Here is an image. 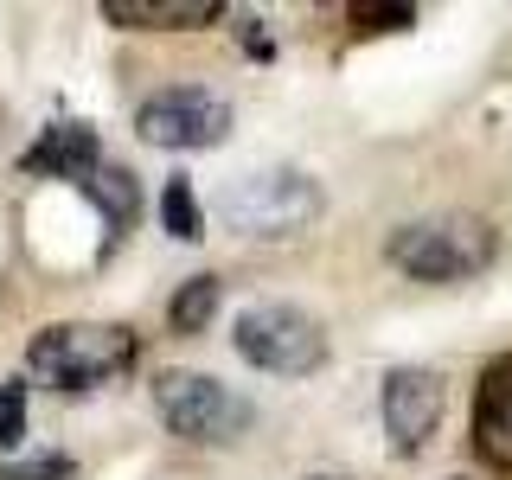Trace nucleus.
<instances>
[{"label": "nucleus", "mask_w": 512, "mask_h": 480, "mask_svg": "<svg viewBox=\"0 0 512 480\" xmlns=\"http://www.w3.org/2000/svg\"><path fill=\"white\" fill-rule=\"evenodd\" d=\"M26 365L52 378V391H96V384L122 378L135 365V333L103 327V320H64V327L32 333Z\"/></svg>", "instance_id": "obj_3"}, {"label": "nucleus", "mask_w": 512, "mask_h": 480, "mask_svg": "<svg viewBox=\"0 0 512 480\" xmlns=\"http://www.w3.org/2000/svg\"><path fill=\"white\" fill-rule=\"evenodd\" d=\"M218 0H103V20L128 32H186V26H212Z\"/></svg>", "instance_id": "obj_9"}, {"label": "nucleus", "mask_w": 512, "mask_h": 480, "mask_svg": "<svg viewBox=\"0 0 512 480\" xmlns=\"http://www.w3.org/2000/svg\"><path fill=\"white\" fill-rule=\"evenodd\" d=\"M231 346L244 365H256L269 378H308L327 365V327L314 314L288 308V301H256V308H244L231 327Z\"/></svg>", "instance_id": "obj_5"}, {"label": "nucleus", "mask_w": 512, "mask_h": 480, "mask_svg": "<svg viewBox=\"0 0 512 480\" xmlns=\"http://www.w3.org/2000/svg\"><path fill=\"white\" fill-rule=\"evenodd\" d=\"M500 237L487 218L474 212H442V218H410L384 237V263L410 282H468L480 269H493Z\"/></svg>", "instance_id": "obj_2"}, {"label": "nucleus", "mask_w": 512, "mask_h": 480, "mask_svg": "<svg viewBox=\"0 0 512 480\" xmlns=\"http://www.w3.org/2000/svg\"><path fill=\"white\" fill-rule=\"evenodd\" d=\"M20 167H26V173H52V180H77V186H90L96 173H103L96 128H90V122H52V128H45V135L26 148Z\"/></svg>", "instance_id": "obj_8"}, {"label": "nucleus", "mask_w": 512, "mask_h": 480, "mask_svg": "<svg viewBox=\"0 0 512 480\" xmlns=\"http://www.w3.org/2000/svg\"><path fill=\"white\" fill-rule=\"evenodd\" d=\"M218 301H224L218 276H186L180 288H173V301H167V327L180 333V340H192V333H205L218 320Z\"/></svg>", "instance_id": "obj_11"}, {"label": "nucleus", "mask_w": 512, "mask_h": 480, "mask_svg": "<svg viewBox=\"0 0 512 480\" xmlns=\"http://www.w3.org/2000/svg\"><path fill=\"white\" fill-rule=\"evenodd\" d=\"M320 212H327V192H320V180L301 173V167L237 173V180H224L218 199H212V218L224 224V231L263 237V244H276V237H301Z\"/></svg>", "instance_id": "obj_1"}, {"label": "nucleus", "mask_w": 512, "mask_h": 480, "mask_svg": "<svg viewBox=\"0 0 512 480\" xmlns=\"http://www.w3.org/2000/svg\"><path fill=\"white\" fill-rule=\"evenodd\" d=\"M71 455H26V461H0V480H71Z\"/></svg>", "instance_id": "obj_15"}, {"label": "nucleus", "mask_w": 512, "mask_h": 480, "mask_svg": "<svg viewBox=\"0 0 512 480\" xmlns=\"http://www.w3.org/2000/svg\"><path fill=\"white\" fill-rule=\"evenodd\" d=\"M154 410H160V423L173 429L180 442H205V448H231L237 436L250 429V397L244 391H231L224 378L212 372H154Z\"/></svg>", "instance_id": "obj_4"}, {"label": "nucleus", "mask_w": 512, "mask_h": 480, "mask_svg": "<svg viewBox=\"0 0 512 480\" xmlns=\"http://www.w3.org/2000/svg\"><path fill=\"white\" fill-rule=\"evenodd\" d=\"M474 436L493 461H506V436H512V359H500L480 384V416H474Z\"/></svg>", "instance_id": "obj_10"}, {"label": "nucleus", "mask_w": 512, "mask_h": 480, "mask_svg": "<svg viewBox=\"0 0 512 480\" xmlns=\"http://www.w3.org/2000/svg\"><path fill=\"white\" fill-rule=\"evenodd\" d=\"M448 410V384L429 365H391L384 372V436H391L397 455H423L429 436L442 429Z\"/></svg>", "instance_id": "obj_7"}, {"label": "nucleus", "mask_w": 512, "mask_h": 480, "mask_svg": "<svg viewBox=\"0 0 512 480\" xmlns=\"http://www.w3.org/2000/svg\"><path fill=\"white\" fill-rule=\"evenodd\" d=\"M84 192L96 199V212L116 224V231H128V224L141 218V186H135V173H128V167H103Z\"/></svg>", "instance_id": "obj_12"}, {"label": "nucleus", "mask_w": 512, "mask_h": 480, "mask_svg": "<svg viewBox=\"0 0 512 480\" xmlns=\"http://www.w3.org/2000/svg\"><path fill=\"white\" fill-rule=\"evenodd\" d=\"M160 224H167L180 244H192V237H205V212H199V192H192L186 173H173L167 186H160Z\"/></svg>", "instance_id": "obj_13"}, {"label": "nucleus", "mask_w": 512, "mask_h": 480, "mask_svg": "<svg viewBox=\"0 0 512 480\" xmlns=\"http://www.w3.org/2000/svg\"><path fill=\"white\" fill-rule=\"evenodd\" d=\"M20 442H26V384L0 378V448H20Z\"/></svg>", "instance_id": "obj_14"}, {"label": "nucleus", "mask_w": 512, "mask_h": 480, "mask_svg": "<svg viewBox=\"0 0 512 480\" xmlns=\"http://www.w3.org/2000/svg\"><path fill=\"white\" fill-rule=\"evenodd\" d=\"M308 480H340V474H308Z\"/></svg>", "instance_id": "obj_17"}, {"label": "nucleus", "mask_w": 512, "mask_h": 480, "mask_svg": "<svg viewBox=\"0 0 512 480\" xmlns=\"http://www.w3.org/2000/svg\"><path fill=\"white\" fill-rule=\"evenodd\" d=\"M135 135L148 148H167V154H199V148H218L231 135V103L218 90H199V84H173V90H154L148 103L135 109Z\"/></svg>", "instance_id": "obj_6"}, {"label": "nucleus", "mask_w": 512, "mask_h": 480, "mask_svg": "<svg viewBox=\"0 0 512 480\" xmlns=\"http://www.w3.org/2000/svg\"><path fill=\"white\" fill-rule=\"evenodd\" d=\"M410 20H416V7H352V32H397Z\"/></svg>", "instance_id": "obj_16"}]
</instances>
